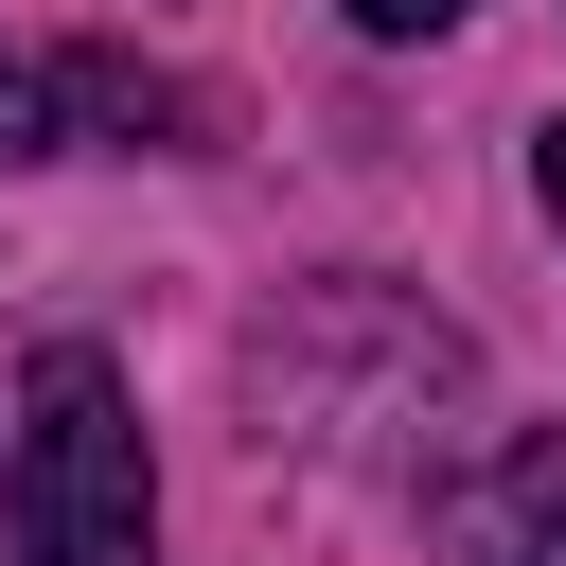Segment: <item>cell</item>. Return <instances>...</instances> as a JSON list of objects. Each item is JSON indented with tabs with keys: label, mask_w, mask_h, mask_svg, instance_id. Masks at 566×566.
<instances>
[{
	"label": "cell",
	"mask_w": 566,
	"mask_h": 566,
	"mask_svg": "<svg viewBox=\"0 0 566 566\" xmlns=\"http://www.w3.org/2000/svg\"><path fill=\"white\" fill-rule=\"evenodd\" d=\"M0 531H18V566H142L159 478H142V407L106 354H35L18 442H0Z\"/></svg>",
	"instance_id": "6da1fadb"
},
{
	"label": "cell",
	"mask_w": 566,
	"mask_h": 566,
	"mask_svg": "<svg viewBox=\"0 0 566 566\" xmlns=\"http://www.w3.org/2000/svg\"><path fill=\"white\" fill-rule=\"evenodd\" d=\"M142 124H195L142 53H0V159H71V142H142Z\"/></svg>",
	"instance_id": "7a4b0ae2"
},
{
	"label": "cell",
	"mask_w": 566,
	"mask_h": 566,
	"mask_svg": "<svg viewBox=\"0 0 566 566\" xmlns=\"http://www.w3.org/2000/svg\"><path fill=\"white\" fill-rule=\"evenodd\" d=\"M442 548L460 566H566V424H513L478 478H442Z\"/></svg>",
	"instance_id": "3957f363"
},
{
	"label": "cell",
	"mask_w": 566,
	"mask_h": 566,
	"mask_svg": "<svg viewBox=\"0 0 566 566\" xmlns=\"http://www.w3.org/2000/svg\"><path fill=\"white\" fill-rule=\"evenodd\" d=\"M371 35H442V18H478V0H354Z\"/></svg>",
	"instance_id": "277c9868"
},
{
	"label": "cell",
	"mask_w": 566,
	"mask_h": 566,
	"mask_svg": "<svg viewBox=\"0 0 566 566\" xmlns=\"http://www.w3.org/2000/svg\"><path fill=\"white\" fill-rule=\"evenodd\" d=\"M531 195H548V212H566V124H548V159H531Z\"/></svg>",
	"instance_id": "5b68a950"
}]
</instances>
